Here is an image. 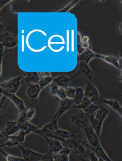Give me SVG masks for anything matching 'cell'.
I'll return each instance as SVG.
<instances>
[{"mask_svg":"<svg viewBox=\"0 0 122 161\" xmlns=\"http://www.w3.org/2000/svg\"><path fill=\"white\" fill-rule=\"evenodd\" d=\"M64 142L66 144V147L72 149L76 156H84L86 155L87 143L83 140L81 134H79V136L76 137L65 141Z\"/></svg>","mask_w":122,"mask_h":161,"instance_id":"6da1fadb","label":"cell"},{"mask_svg":"<svg viewBox=\"0 0 122 161\" xmlns=\"http://www.w3.org/2000/svg\"><path fill=\"white\" fill-rule=\"evenodd\" d=\"M23 76L20 75L6 80L1 84V90L8 93H15L22 86Z\"/></svg>","mask_w":122,"mask_h":161,"instance_id":"7a4b0ae2","label":"cell"},{"mask_svg":"<svg viewBox=\"0 0 122 161\" xmlns=\"http://www.w3.org/2000/svg\"><path fill=\"white\" fill-rule=\"evenodd\" d=\"M59 129L58 120L53 119L51 122L43 126L42 128L39 129L35 134L41 136L42 137L47 136L54 139L55 134Z\"/></svg>","mask_w":122,"mask_h":161,"instance_id":"3957f363","label":"cell"},{"mask_svg":"<svg viewBox=\"0 0 122 161\" xmlns=\"http://www.w3.org/2000/svg\"><path fill=\"white\" fill-rule=\"evenodd\" d=\"M71 122L76 128L82 131L85 128L91 125L88 116L83 111L72 115Z\"/></svg>","mask_w":122,"mask_h":161,"instance_id":"277c9868","label":"cell"},{"mask_svg":"<svg viewBox=\"0 0 122 161\" xmlns=\"http://www.w3.org/2000/svg\"><path fill=\"white\" fill-rule=\"evenodd\" d=\"M83 132L88 143L86 144L87 147L89 148H95L101 144L99 138L98 137L94 129L91 125L85 128L83 130Z\"/></svg>","mask_w":122,"mask_h":161,"instance_id":"5b68a950","label":"cell"},{"mask_svg":"<svg viewBox=\"0 0 122 161\" xmlns=\"http://www.w3.org/2000/svg\"><path fill=\"white\" fill-rule=\"evenodd\" d=\"M17 147L21 151L22 157L26 161H40L45 156V154L37 152L28 147H25L22 144H19Z\"/></svg>","mask_w":122,"mask_h":161,"instance_id":"8992f818","label":"cell"},{"mask_svg":"<svg viewBox=\"0 0 122 161\" xmlns=\"http://www.w3.org/2000/svg\"><path fill=\"white\" fill-rule=\"evenodd\" d=\"M101 107V105H96L89 100L85 97L81 104L78 105H74L71 110L74 109H80L81 111L85 112L88 116H90L94 115Z\"/></svg>","mask_w":122,"mask_h":161,"instance_id":"52a82bcc","label":"cell"},{"mask_svg":"<svg viewBox=\"0 0 122 161\" xmlns=\"http://www.w3.org/2000/svg\"><path fill=\"white\" fill-rule=\"evenodd\" d=\"M74 105H75V103L73 100L66 98L63 100H61L59 103L58 109L53 117L52 120L53 119L58 120L66 112L69 110H71Z\"/></svg>","mask_w":122,"mask_h":161,"instance_id":"ba28073f","label":"cell"},{"mask_svg":"<svg viewBox=\"0 0 122 161\" xmlns=\"http://www.w3.org/2000/svg\"><path fill=\"white\" fill-rule=\"evenodd\" d=\"M1 94L8 98L13 102L18 110L19 114L23 113L27 109L24 101L17 96L16 94L8 93L2 90H1Z\"/></svg>","mask_w":122,"mask_h":161,"instance_id":"9c48e42d","label":"cell"},{"mask_svg":"<svg viewBox=\"0 0 122 161\" xmlns=\"http://www.w3.org/2000/svg\"><path fill=\"white\" fill-rule=\"evenodd\" d=\"M94 73L93 70L91 69L88 64L83 61H79V66H78V70L76 73L75 75L71 78V80L75 78L78 76H83L87 79L90 80L94 77Z\"/></svg>","mask_w":122,"mask_h":161,"instance_id":"30bf717a","label":"cell"},{"mask_svg":"<svg viewBox=\"0 0 122 161\" xmlns=\"http://www.w3.org/2000/svg\"><path fill=\"white\" fill-rule=\"evenodd\" d=\"M85 97L91 102L97 101L99 99V93L97 89L93 82H89L86 84L84 89Z\"/></svg>","mask_w":122,"mask_h":161,"instance_id":"8fae6325","label":"cell"},{"mask_svg":"<svg viewBox=\"0 0 122 161\" xmlns=\"http://www.w3.org/2000/svg\"><path fill=\"white\" fill-rule=\"evenodd\" d=\"M0 42L4 48L7 49L14 48L17 45V38L15 35L7 31L1 35Z\"/></svg>","mask_w":122,"mask_h":161,"instance_id":"7c38bea8","label":"cell"},{"mask_svg":"<svg viewBox=\"0 0 122 161\" xmlns=\"http://www.w3.org/2000/svg\"><path fill=\"white\" fill-rule=\"evenodd\" d=\"M20 130L17 121H8L5 127L1 129V134L5 138L9 136H14Z\"/></svg>","mask_w":122,"mask_h":161,"instance_id":"4fadbf2b","label":"cell"},{"mask_svg":"<svg viewBox=\"0 0 122 161\" xmlns=\"http://www.w3.org/2000/svg\"><path fill=\"white\" fill-rule=\"evenodd\" d=\"M41 90L38 84H30L27 89V95L29 100L34 105L36 104L38 101L39 95Z\"/></svg>","mask_w":122,"mask_h":161,"instance_id":"5bb4252c","label":"cell"},{"mask_svg":"<svg viewBox=\"0 0 122 161\" xmlns=\"http://www.w3.org/2000/svg\"><path fill=\"white\" fill-rule=\"evenodd\" d=\"M42 138L47 141L49 146V151L53 154L58 153V152L64 147L62 142L58 140L47 136H43Z\"/></svg>","mask_w":122,"mask_h":161,"instance_id":"9a60e30c","label":"cell"},{"mask_svg":"<svg viewBox=\"0 0 122 161\" xmlns=\"http://www.w3.org/2000/svg\"><path fill=\"white\" fill-rule=\"evenodd\" d=\"M35 114H36V111L34 107L27 108L23 113L19 114L18 120H17L18 125L23 124L25 122H30L31 120L34 118Z\"/></svg>","mask_w":122,"mask_h":161,"instance_id":"2e32d148","label":"cell"},{"mask_svg":"<svg viewBox=\"0 0 122 161\" xmlns=\"http://www.w3.org/2000/svg\"><path fill=\"white\" fill-rule=\"evenodd\" d=\"M79 134H77L75 133H70L66 130L59 129L55 134L54 139L58 140L62 142H64L65 141L78 136Z\"/></svg>","mask_w":122,"mask_h":161,"instance_id":"e0dca14e","label":"cell"},{"mask_svg":"<svg viewBox=\"0 0 122 161\" xmlns=\"http://www.w3.org/2000/svg\"><path fill=\"white\" fill-rule=\"evenodd\" d=\"M23 76L26 84H38L40 79V77L38 72H24Z\"/></svg>","mask_w":122,"mask_h":161,"instance_id":"ac0fdd59","label":"cell"},{"mask_svg":"<svg viewBox=\"0 0 122 161\" xmlns=\"http://www.w3.org/2000/svg\"><path fill=\"white\" fill-rule=\"evenodd\" d=\"M96 58L102 60L103 62L109 64L116 69L120 70V66L118 63V58L111 55H105L102 54H96Z\"/></svg>","mask_w":122,"mask_h":161,"instance_id":"d6986e66","label":"cell"},{"mask_svg":"<svg viewBox=\"0 0 122 161\" xmlns=\"http://www.w3.org/2000/svg\"><path fill=\"white\" fill-rule=\"evenodd\" d=\"M109 112V110L108 108L101 106L94 114V119L97 122L103 124L104 120L108 115Z\"/></svg>","mask_w":122,"mask_h":161,"instance_id":"ffe728a7","label":"cell"},{"mask_svg":"<svg viewBox=\"0 0 122 161\" xmlns=\"http://www.w3.org/2000/svg\"><path fill=\"white\" fill-rule=\"evenodd\" d=\"M71 79L65 75H60L53 78V83L59 88L66 89L69 86Z\"/></svg>","mask_w":122,"mask_h":161,"instance_id":"44dd1931","label":"cell"},{"mask_svg":"<svg viewBox=\"0 0 122 161\" xmlns=\"http://www.w3.org/2000/svg\"><path fill=\"white\" fill-rule=\"evenodd\" d=\"M97 53H94L91 49L86 50L78 56L79 61H83L89 64L91 60L96 58Z\"/></svg>","mask_w":122,"mask_h":161,"instance_id":"7402d4cb","label":"cell"},{"mask_svg":"<svg viewBox=\"0 0 122 161\" xmlns=\"http://www.w3.org/2000/svg\"><path fill=\"white\" fill-rule=\"evenodd\" d=\"M89 149L94 151L99 158L104 160V161H112L110 158V157L108 156V154L106 153L103 147H102L101 144H99L97 147L95 148Z\"/></svg>","mask_w":122,"mask_h":161,"instance_id":"603a6c76","label":"cell"},{"mask_svg":"<svg viewBox=\"0 0 122 161\" xmlns=\"http://www.w3.org/2000/svg\"><path fill=\"white\" fill-rule=\"evenodd\" d=\"M21 130H24L30 134V133H35L38 130L39 128L35 125H33L30 122H26L23 124L18 125Z\"/></svg>","mask_w":122,"mask_h":161,"instance_id":"cb8c5ba5","label":"cell"},{"mask_svg":"<svg viewBox=\"0 0 122 161\" xmlns=\"http://www.w3.org/2000/svg\"><path fill=\"white\" fill-rule=\"evenodd\" d=\"M101 100L106 105L110 107L112 109L117 113V111L122 107L119 102L116 100L106 99L103 98H100Z\"/></svg>","mask_w":122,"mask_h":161,"instance_id":"d4e9b609","label":"cell"},{"mask_svg":"<svg viewBox=\"0 0 122 161\" xmlns=\"http://www.w3.org/2000/svg\"><path fill=\"white\" fill-rule=\"evenodd\" d=\"M5 138V143H3L0 145V147L2 148L3 147H14L15 146H18L19 145V143L17 142V137L16 135L14 136H9L6 137Z\"/></svg>","mask_w":122,"mask_h":161,"instance_id":"484cf974","label":"cell"},{"mask_svg":"<svg viewBox=\"0 0 122 161\" xmlns=\"http://www.w3.org/2000/svg\"><path fill=\"white\" fill-rule=\"evenodd\" d=\"M85 98L84 90L81 87L76 88L74 100L75 105H78L81 104Z\"/></svg>","mask_w":122,"mask_h":161,"instance_id":"4316f807","label":"cell"},{"mask_svg":"<svg viewBox=\"0 0 122 161\" xmlns=\"http://www.w3.org/2000/svg\"><path fill=\"white\" fill-rule=\"evenodd\" d=\"M53 78L51 75L43 76L41 77L38 85H39L40 88L42 90L53 83Z\"/></svg>","mask_w":122,"mask_h":161,"instance_id":"83f0119b","label":"cell"},{"mask_svg":"<svg viewBox=\"0 0 122 161\" xmlns=\"http://www.w3.org/2000/svg\"><path fill=\"white\" fill-rule=\"evenodd\" d=\"M0 151L6 161H26L23 157L21 158V157L12 155L4 151L2 149H0Z\"/></svg>","mask_w":122,"mask_h":161,"instance_id":"f1b7e54d","label":"cell"},{"mask_svg":"<svg viewBox=\"0 0 122 161\" xmlns=\"http://www.w3.org/2000/svg\"><path fill=\"white\" fill-rule=\"evenodd\" d=\"M28 135H29L28 133L23 130H20L17 133L16 137H17V142L19 144H22L23 142H25L26 136Z\"/></svg>","mask_w":122,"mask_h":161,"instance_id":"f546056e","label":"cell"},{"mask_svg":"<svg viewBox=\"0 0 122 161\" xmlns=\"http://www.w3.org/2000/svg\"><path fill=\"white\" fill-rule=\"evenodd\" d=\"M79 1L78 0H75L72 1L71 2L69 3L66 6H64L63 8L58 11V13H67L68 11H70L72 8L74 7L76 4L78 3Z\"/></svg>","mask_w":122,"mask_h":161,"instance_id":"4dcf8cb0","label":"cell"},{"mask_svg":"<svg viewBox=\"0 0 122 161\" xmlns=\"http://www.w3.org/2000/svg\"><path fill=\"white\" fill-rule=\"evenodd\" d=\"M76 88L74 87L68 86L65 89L66 91V97L69 99L73 100L75 94Z\"/></svg>","mask_w":122,"mask_h":161,"instance_id":"1f68e13d","label":"cell"},{"mask_svg":"<svg viewBox=\"0 0 122 161\" xmlns=\"http://www.w3.org/2000/svg\"><path fill=\"white\" fill-rule=\"evenodd\" d=\"M55 96L59 98L61 101L67 98L65 89L59 88Z\"/></svg>","mask_w":122,"mask_h":161,"instance_id":"d6a6232c","label":"cell"},{"mask_svg":"<svg viewBox=\"0 0 122 161\" xmlns=\"http://www.w3.org/2000/svg\"><path fill=\"white\" fill-rule=\"evenodd\" d=\"M82 36L81 34L78 32L77 33V53L78 54H80L82 53L83 52L85 51V50L83 49L81 44V39H82Z\"/></svg>","mask_w":122,"mask_h":161,"instance_id":"836d02e7","label":"cell"},{"mask_svg":"<svg viewBox=\"0 0 122 161\" xmlns=\"http://www.w3.org/2000/svg\"><path fill=\"white\" fill-rule=\"evenodd\" d=\"M72 150L69 147H64L60 151L58 152V154L62 156H69L71 154Z\"/></svg>","mask_w":122,"mask_h":161,"instance_id":"e575fe53","label":"cell"},{"mask_svg":"<svg viewBox=\"0 0 122 161\" xmlns=\"http://www.w3.org/2000/svg\"><path fill=\"white\" fill-rule=\"evenodd\" d=\"M53 161H69V157L62 156L58 153L53 154Z\"/></svg>","mask_w":122,"mask_h":161,"instance_id":"d590c367","label":"cell"},{"mask_svg":"<svg viewBox=\"0 0 122 161\" xmlns=\"http://www.w3.org/2000/svg\"><path fill=\"white\" fill-rule=\"evenodd\" d=\"M86 155L90 161H99V157L97 156L96 153L91 150L87 154H86Z\"/></svg>","mask_w":122,"mask_h":161,"instance_id":"8d00e7d4","label":"cell"},{"mask_svg":"<svg viewBox=\"0 0 122 161\" xmlns=\"http://www.w3.org/2000/svg\"><path fill=\"white\" fill-rule=\"evenodd\" d=\"M59 88V87H58L56 85H54L53 83H52V84L50 85V93L51 95L55 96Z\"/></svg>","mask_w":122,"mask_h":161,"instance_id":"74e56055","label":"cell"},{"mask_svg":"<svg viewBox=\"0 0 122 161\" xmlns=\"http://www.w3.org/2000/svg\"><path fill=\"white\" fill-rule=\"evenodd\" d=\"M40 161H53V153L49 151L45 153V156Z\"/></svg>","mask_w":122,"mask_h":161,"instance_id":"f35d334b","label":"cell"},{"mask_svg":"<svg viewBox=\"0 0 122 161\" xmlns=\"http://www.w3.org/2000/svg\"><path fill=\"white\" fill-rule=\"evenodd\" d=\"M118 63L120 66V71H122V52H120V55L118 58Z\"/></svg>","mask_w":122,"mask_h":161,"instance_id":"ab89813d","label":"cell"},{"mask_svg":"<svg viewBox=\"0 0 122 161\" xmlns=\"http://www.w3.org/2000/svg\"><path fill=\"white\" fill-rule=\"evenodd\" d=\"M11 1H9V0H5V1H0V5H1V8H2L3 7L6 5L7 3H9L11 2Z\"/></svg>","mask_w":122,"mask_h":161,"instance_id":"60d3db41","label":"cell"},{"mask_svg":"<svg viewBox=\"0 0 122 161\" xmlns=\"http://www.w3.org/2000/svg\"><path fill=\"white\" fill-rule=\"evenodd\" d=\"M81 42H89V38L88 36H85L82 37L81 39Z\"/></svg>","mask_w":122,"mask_h":161,"instance_id":"b9f144b4","label":"cell"},{"mask_svg":"<svg viewBox=\"0 0 122 161\" xmlns=\"http://www.w3.org/2000/svg\"><path fill=\"white\" fill-rule=\"evenodd\" d=\"M72 51L74 52V30H72Z\"/></svg>","mask_w":122,"mask_h":161,"instance_id":"7bdbcfd3","label":"cell"},{"mask_svg":"<svg viewBox=\"0 0 122 161\" xmlns=\"http://www.w3.org/2000/svg\"><path fill=\"white\" fill-rule=\"evenodd\" d=\"M119 31H120V35L121 36V46H122V21L120 25V27H119Z\"/></svg>","mask_w":122,"mask_h":161,"instance_id":"ee69618b","label":"cell"},{"mask_svg":"<svg viewBox=\"0 0 122 161\" xmlns=\"http://www.w3.org/2000/svg\"><path fill=\"white\" fill-rule=\"evenodd\" d=\"M119 80L121 83H122V71H121V74H120V76H119Z\"/></svg>","mask_w":122,"mask_h":161,"instance_id":"f6af8a7d","label":"cell"},{"mask_svg":"<svg viewBox=\"0 0 122 161\" xmlns=\"http://www.w3.org/2000/svg\"><path fill=\"white\" fill-rule=\"evenodd\" d=\"M67 52H68V46H69V45H68V30H67Z\"/></svg>","mask_w":122,"mask_h":161,"instance_id":"bcb514c9","label":"cell"},{"mask_svg":"<svg viewBox=\"0 0 122 161\" xmlns=\"http://www.w3.org/2000/svg\"><path fill=\"white\" fill-rule=\"evenodd\" d=\"M99 161H104V160H102V159H101V158H99Z\"/></svg>","mask_w":122,"mask_h":161,"instance_id":"7dc6e473","label":"cell"},{"mask_svg":"<svg viewBox=\"0 0 122 161\" xmlns=\"http://www.w3.org/2000/svg\"><path fill=\"white\" fill-rule=\"evenodd\" d=\"M120 2H121V3H122V0H121V1H120Z\"/></svg>","mask_w":122,"mask_h":161,"instance_id":"c3c4849f","label":"cell"},{"mask_svg":"<svg viewBox=\"0 0 122 161\" xmlns=\"http://www.w3.org/2000/svg\"><path fill=\"white\" fill-rule=\"evenodd\" d=\"M121 97H122V94H121Z\"/></svg>","mask_w":122,"mask_h":161,"instance_id":"681fc988","label":"cell"},{"mask_svg":"<svg viewBox=\"0 0 122 161\" xmlns=\"http://www.w3.org/2000/svg\"></svg>","mask_w":122,"mask_h":161,"instance_id":"f907efd6","label":"cell"}]
</instances>
